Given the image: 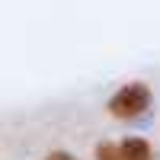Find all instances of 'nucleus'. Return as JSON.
I'll list each match as a JSON object with an SVG mask.
<instances>
[{
  "label": "nucleus",
  "mask_w": 160,
  "mask_h": 160,
  "mask_svg": "<svg viewBox=\"0 0 160 160\" xmlns=\"http://www.w3.org/2000/svg\"><path fill=\"white\" fill-rule=\"evenodd\" d=\"M151 87L148 83H141V80H135V83H125L122 90H115L112 93V99H109V112L115 118H138L151 109Z\"/></svg>",
  "instance_id": "obj_1"
},
{
  "label": "nucleus",
  "mask_w": 160,
  "mask_h": 160,
  "mask_svg": "<svg viewBox=\"0 0 160 160\" xmlns=\"http://www.w3.org/2000/svg\"><path fill=\"white\" fill-rule=\"evenodd\" d=\"M118 148H122V154L128 160H154L151 144L144 141V138H125V141H118Z\"/></svg>",
  "instance_id": "obj_2"
},
{
  "label": "nucleus",
  "mask_w": 160,
  "mask_h": 160,
  "mask_svg": "<svg viewBox=\"0 0 160 160\" xmlns=\"http://www.w3.org/2000/svg\"><path fill=\"white\" fill-rule=\"evenodd\" d=\"M96 160H128V157L122 154V148H118V144H112V141H99V144H96Z\"/></svg>",
  "instance_id": "obj_3"
},
{
  "label": "nucleus",
  "mask_w": 160,
  "mask_h": 160,
  "mask_svg": "<svg viewBox=\"0 0 160 160\" xmlns=\"http://www.w3.org/2000/svg\"><path fill=\"white\" fill-rule=\"evenodd\" d=\"M45 160H77L74 154H64V151H55V154H48Z\"/></svg>",
  "instance_id": "obj_4"
}]
</instances>
